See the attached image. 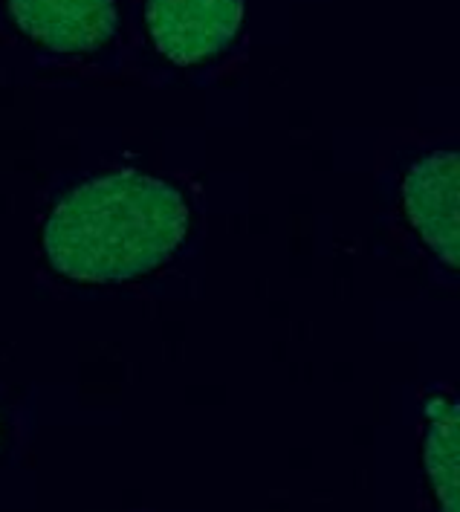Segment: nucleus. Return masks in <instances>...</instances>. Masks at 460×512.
<instances>
[{
	"label": "nucleus",
	"mask_w": 460,
	"mask_h": 512,
	"mask_svg": "<svg viewBox=\"0 0 460 512\" xmlns=\"http://www.w3.org/2000/svg\"><path fill=\"white\" fill-rule=\"evenodd\" d=\"M189 232L183 194L160 177L116 171L67 191L44 223L47 264L79 284H122L160 270Z\"/></svg>",
	"instance_id": "f257e3e1"
},
{
	"label": "nucleus",
	"mask_w": 460,
	"mask_h": 512,
	"mask_svg": "<svg viewBox=\"0 0 460 512\" xmlns=\"http://www.w3.org/2000/svg\"><path fill=\"white\" fill-rule=\"evenodd\" d=\"M244 0H148L145 21L154 47L191 67L223 53L244 24Z\"/></svg>",
	"instance_id": "f03ea898"
},
{
	"label": "nucleus",
	"mask_w": 460,
	"mask_h": 512,
	"mask_svg": "<svg viewBox=\"0 0 460 512\" xmlns=\"http://www.w3.org/2000/svg\"><path fill=\"white\" fill-rule=\"evenodd\" d=\"M403 203L411 226L434 255L452 270L460 264V157L432 151L408 168Z\"/></svg>",
	"instance_id": "7ed1b4c3"
},
{
	"label": "nucleus",
	"mask_w": 460,
	"mask_h": 512,
	"mask_svg": "<svg viewBox=\"0 0 460 512\" xmlns=\"http://www.w3.org/2000/svg\"><path fill=\"white\" fill-rule=\"evenodd\" d=\"M9 12L27 38L64 55L105 47L119 27L116 0H9Z\"/></svg>",
	"instance_id": "20e7f679"
},
{
	"label": "nucleus",
	"mask_w": 460,
	"mask_h": 512,
	"mask_svg": "<svg viewBox=\"0 0 460 512\" xmlns=\"http://www.w3.org/2000/svg\"><path fill=\"white\" fill-rule=\"evenodd\" d=\"M423 466L443 512H460V411L452 391H440L426 403Z\"/></svg>",
	"instance_id": "39448f33"
}]
</instances>
